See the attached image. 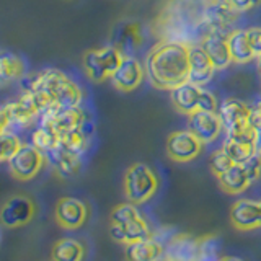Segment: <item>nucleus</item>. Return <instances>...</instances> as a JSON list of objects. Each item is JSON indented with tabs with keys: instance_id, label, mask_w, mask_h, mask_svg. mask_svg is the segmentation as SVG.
I'll return each instance as SVG.
<instances>
[{
	"instance_id": "f704fd0d",
	"label": "nucleus",
	"mask_w": 261,
	"mask_h": 261,
	"mask_svg": "<svg viewBox=\"0 0 261 261\" xmlns=\"http://www.w3.org/2000/svg\"><path fill=\"white\" fill-rule=\"evenodd\" d=\"M248 124L255 130H261V101L250 106V114H248Z\"/></svg>"
},
{
	"instance_id": "473e14b6",
	"label": "nucleus",
	"mask_w": 261,
	"mask_h": 261,
	"mask_svg": "<svg viewBox=\"0 0 261 261\" xmlns=\"http://www.w3.org/2000/svg\"><path fill=\"white\" fill-rule=\"evenodd\" d=\"M242 165L245 167V170H247L251 183H256L261 178V155L259 153H255L248 162L242 163Z\"/></svg>"
},
{
	"instance_id": "5701e85b",
	"label": "nucleus",
	"mask_w": 261,
	"mask_h": 261,
	"mask_svg": "<svg viewBox=\"0 0 261 261\" xmlns=\"http://www.w3.org/2000/svg\"><path fill=\"white\" fill-rule=\"evenodd\" d=\"M54 171L61 178H72L80 173L82 170V155L67 150L65 147L59 145L53 152H49Z\"/></svg>"
},
{
	"instance_id": "f8f14e48",
	"label": "nucleus",
	"mask_w": 261,
	"mask_h": 261,
	"mask_svg": "<svg viewBox=\"0 0 261 261\" xmlns=\"http://www.w3.org/2000/svg\"><path fill=\"white\" fill-rule=\"evenodd\" d=\"M38 116H41L39 111L21 95L20 100L4 105L2 113H0V118H2V121H0V133L8 130L10 127H28L35 122Z\"/></svg>"
},
{
	"instance_id": "cd10ccee",
	"label": "nucleus",
	"mask_w": 261,
	"mask_h": 261,
	"mask_svg": "<svg viewBox=\"0 0 261 261\" xmlns=\"http://www.w3.org/2000/svg\"><path fill=\"white\" fill-rule=\"evenodd\" d=\"M31 144L41 152L49 153L61 145V134L54 130L51 126L41 124L39 122V126L31 134Z\"/></svg>"
},
{
	"instance_id": "0eeeda50",
	"label": "nucleus",
	"mask_w": 261,
	"mask_h": 261,
	"mask_svg": "<svg viewBox=\"0 0 261 261\" xmlns=\"http://www.w3.org/2000/svg\"><path fill=\"white\" fill-rule=\"evenodd\" d=\"M46 163V155L33 144H23L15 157L8 162V168L15 179L30 181L35 178Z\"/></svg>"
},
{
	"instance_id": "a211bd4d",
	"label": "nucleus",
	"mask_w": 261,
	"mask_h": 261,
	"mask_svg": "<svg viewBox=\"0 0 261 261\" xmlns=\"http://www.w3.org/2000/svg\"><path fill=\"white\" fill-rule=\"evenodd\" d=\"M216 65L201 44L190 46V82L204 87L214 77Z\"/></svg>"
},
{
	"instance_id": "2eb2a0df",
	"label": "nucleus",
	"mask_w": 261,
	"mask_h": 261,
	"mask_svg": "<svg viewBox=\"0 0 261 261\" xmlns=\"http://www.w3.org/2000/svg\"><path fill=\"white\" fill-rule=\"evenodd\" d=\"M144 77L147 75H145V67L141 64V61H137L136 57H130L129 54H126L118 70L114 72V75L111 77V82L114 88L119 90V92L129 93L142 85Z\"/></svg>"
},
{
	"instance_id": "ddd939ff",
	"label": "nucleus",
	"mask_w": 261,
	"mask_h": 261,
	"mask_svg": "<svg viewBox=\"0 0 261 261\" xmlns=\"http://www.w3.org/2000/svg\"><path fill=\"white\" fill-rule=\"evenodd\" d=\"M188 129L198 136L204 144H212L222 134L224 126L217 111L198 110L188 116Z\"/></svg>"
},
{
	"instance_id": "7c9ffc66",
	"label": "nucleus",
	"mask_w": 261,
	"mask_h": 261,
	"mask_svg": "<svg viewBox=\"0 0 261 261\" xmlns=\"http://www.w3.org/2000/svg\"><path fill=\"white\" fill-rule=\"evenodd\" d=\"M21 145L23 144L20 137L13 130H4L0 134V160L4 163H8L16 155V152L21 149Z\"/></svg>"
},
{
	"instance_id": "4c0bfd02",
	"label": "nucleus",
	"mask_w": 261,
	"mask_h": 261,
	"mask_svg": "<svg viewBox=\"0 0 261 261\" xmlns=\"http://www.w3.org/2000/svg\"><path fill=\"white\" fill-rule=\"evenodd\" d=\"M255 147H256V153L261 155V130L255 133Z\"/></svg>"
},
{
	"instance_id": "39448f33",
	"label": "nucleus",
	"mask_w": 261,
	"mask_h": 261,
	"mask_svg": "<svg viewBox=\"0 0 261 261\" xmlns=\"http://www.w3.org/2000/svg\"><path fill=\"white\" fill-rule=\"evenodd\" d=\"M124 56L126 54L114 44L87 51L84 56L85 73L92 82L101 84V82L108 80L114 75V72L118 70Z\"/></svg>"
},
{
	"instance_id": "423d86ee",
	"label": "nucleus",
	"mask_w": 261,
	"mask_h": 261,
	"mask_svg": "<svg viewBox=\"0 0 261 261\" xmlns=\"http://www.w3.org/2000/svg\"><path fill=\"white\" fill-rule=\"evenodd\" d=\"M38 212L36 202L28 194H12L0 209V222L5 228H20L28 225Z\"/></svg>"
},
{
	"instance_id": "aec40b11",
	"label": "nucleus",
	"mask_w": 261,
	"mask_h": 261,
	"mask_svg": "<svg viewBox=\"0 0 261 261\" xmlns=\"http://www.w3.org/2000/svg\"><path fill=\"white\" fill-rule=\"evenodd\" d=\"M201 93H202V87L193 84V82H186V84L171 90L170 98L176 111L190 116L191 113L199 110Z\"/></svg>"
},
{
	"instance_id": "c85d7f7f",
	"label": "nucleus",
	"mask_w": 261,
	"mask_h": 261,
	"mask_svg": "<svg viewBox=\"0 0 261 261\" xmlns=\"http://www.w3.org/2000/svg\"><path fill=\"white\" fill-rule=\"evenodd\" d=\"M24 75V62L13 53H2L0 56V79L2 84L18 80Z\"/></svg>"
},
{
	"instance_id": "ea45409f",
	"label": "nucleus",
	"mask_w": 261,
	"mask_h": 261,
	"mask_svg": "<svg viewBox=\"0 0 261 261\" xmlns=\"http://www.w3.org/2000/svg\"><path fill=\"white\" fill-rule=\"evenodd\" d=\"M259 73H261V57H259Z\"/></svg>"
},
{
	"instance_id": "412c9836",
	"label": "nucleus",
	"mask_w": 261,
	"mask_h": 261,
	"mask_svg": "<svg viewBox=\"0 0 261 261\" xmlns=\"http://www.w3.org/2000/svg\"><path fill=\"white\" fill-rule=\"evenodd\" d=\"M199 44L209 54L216 69H225L228 67V64L233 62L227 36H224L222 33H209L199 41Z\"/></svg>"
},
{
	"instance_id": "9b49d317",
	"label": "nucleus",
	"mask_w": 261,
	"mask_h": 261,
	"mask_svg": "<svg viewBox=\"0 0 261 261\" xmlns=\"http://www.w3.org/2000/svg\"><path fill=\"white\" fill-rule=\"evenodd\" d=\"M217 113L220 116V121H222V126L227 136L242 134L245 130L251 129L248 124L250 106H247L240 100L225 98V100L219 105Z\"/></svg>"
},
{
	"instance_id": "393cba45",
	"label": "nucleus",
	"mask_w": 261,
	"mask_h": 261,
	"mask_svg": "<svg viewBox=\"0 0 261 261\" xmlns=\"http://www.w3.org/2000/svg\"><path fill=\"white\" fill-rule=\"evenodd\" d=\"M228 47H230L232 59L237 64H247L256 59L250 43V36L247 30H233L227 35Z\"/></svg>"
},
{
	"instance_id": "b1692460",
	"label": "nucleus",
	"mask_w": 261,
	"mask_h": 261,
	"mask_svg": "<svg viewBox=\"0 0 261 261\" xmlns=\"http://www.w3.org/2000/svg\"><path fill=\"white\" fill-rule=\"evenodd\" d=\"M217 179H219L220 190L227 194H242L253 185L247 170H245V167L240 165V163H233L225 173L217 176Z\"/></svg>"
},
{
	"instance_id": "9d476101",
	"label": "nucleus",
	"mask_w": 261,
	"mask_h": 261,
	"mask_svg": "<svg viewBox=\"0 0 261 261\" xmlns=\"http://www.w3.org/2000/svg\"><path fill=\"white\" fill-rule=\"evenodd\" d=\"M88 219V206L77 198L64 196L57 199L54 207V220L64 230H77Z\"/></svg>"
},
{
	"instance_id": "4be33fe9",
	"label": "nucleus",
	"mask_w": 261,
	"mask_h": 261,
	"mask_svg": "<svg viewBox=\"0 0 261 261\" xmlns=\"http://www.w3.org/2000/svg\"><path fill=\"white\" fill-rule=\"evenodd\" d=\"M163 253H165V247L150 239L137 240L126 245L124 248V259L126 261H162Z\"/></svg>"
},
{
	"instance_id": "a19ab883",
	"label": "nucleus",
	"mask_w": 261,
	"mask_h": 261,
	"mask_svg": "<svg viewBox=\"0 0 261 261\" xmlns=\"http://www.w3.org/2000/svg\"><path fill=\"white\" fill-rule=\"evenodd\" d=\"M259 204H261V199H259Z\"/></svg>"
},
{
	"instance_id": "7ed1b4c3",
	"label": "nucleus",
	"mask_w": 261,
	"mask_h": 261,
	"mask_svg": "<svg viewBox=\"0 0 261 261\" xmlns=\"http://www.w3.org/2000/svg\"><path fill=\"white\" fill-rule=\"evenodd\" d=\"M108 232L114 242L122 245H129L133 242L152 237L149 224L141 214V211L137 209V204H133L129 201L113 207L110 214Z\"/></svg>"
},
{
	"instance_id": "dca6fc26",
	"label": "nucleus",
	"mask_w": 261,
	"mask_h": 261,
	"mask_svg": "<svg viewBox=\"0 0 261 261\" xmlns=\"http://www.w3.org/2000/svg\"><path fill=\"white\" fill-rule=\"evenodd\" d=\"M230 222L240 232L261 228V204L259 199H239L230 207Z\"/></svg>"
},
{
	"instance_id": "c756f323",
	"label": "nucleus",
	"mask_w": 261,
	"mask_h": 261,
	"mask_svg": "<svg viewBox=\"0 0 261 261\" xmlns=\"http://www.w3.org/2000/svg\"><path fill=\"white\" fill-rule=\"evenodd\" d=\"M199 258L198 261H220L222 255H220V247L222 242L217 235H202L199 237Z\"/></svg>"
},
{
	"instance_id": "72a5a7b5",
	"label": "nucleus",
	"mask_w": 261,
	"mask_h": 261,
	"mask_svg": "<svg viewBox=\"0 0 261 261\" xmlns=\"http://www.w3.org/2000/svg\"><path fill=\"white\" fill-rule=\"evenodd\" d=\"M199 110H202V111H217L219 110L217 98L214 96V93H211L209 90H206V88H202Z\"/></svg>"
},
{
	"instance_id": "20e7f679",
	"label": "nucleus",
	"mask_w": 261,
	"mask_h": 261,
	"mask_svg": "<svg viewBox=\"0 0 261 261\" xmlns=\"http://www.w3.org/2000/svg\"><path fill=\"white\" fill-rule=\"evenodd\" d=\"M159 176L157 173L145 163H133L124 173L122 179V190L129 202L133 204H144L150 201L155 193L159 191Z\"/></svg>"
},
{
	"instance_id": "c9c22d12",
	"label": "nucleus",
	"mask_w": 261,
	"mask_h": 261,
	"mask_svg": "<svg viewBox=\"0 0 261 261\" xmlns=\"http://www.w3.org/2000/svg\"><path fill=\"white\" fill-rule=\"evenodd\" d=\"M248 36H250V43L253 47V53H255V57L259 59L261 57V28L255 27V28H248Z\"/></svg>"
},
{
	"instance_id": "a878e982",
	"label": "nucleus",
	"mask_w": 261,
	"mask_h": 261,
	"mask_svg": "<svg viewBox=\"0 0 261 261\" xmlns=\"http://www.w3.org/2000/svg\"><path fill=\"white\" fill-rule=\"evenodd\" d=\"M85 247L84 243L65 237L59 239L51 248V261H84Z\"/></svg>"
},
{
	"instance_id": "bb28decb",
	"label": "nucleus",
	"mask_w": 261,
	"mask_h": 261,
	"mask_svg": "<svg viewBox=\"0 0 261 261\" xmlns=\"http://www.w3.org/2000/svg\"><path fill=\"white\" fill-rule=\"evenodd\" d=\"M142 41H144V36H142L141 24L136 21H127L118 28L116 43H114V46H118L122 53L127 54L129 51H136V49H139V46L142 44Z\"/></svg>"
},
{
	"instance_id": "6e6552de",
	"label": "nucleus",
	"mask_w": 261,
	"mask_h": 261,
	"mask_svg": "<svg viewBox=\"0 0 261 261\" xmlns=\"http://www.w3.org/2000/svg\"><path fill=\"white\" fill-rule=\"evenodd\" d=\"M204 142L190 129L175 130L167 139V155L176 163H188L199 157Z\"/></svg>"
},
{
	"instance_id": "4468645a",
	"label": "nucleus",
	"mask_w": 261,
	"mask_h": 261,
	"mask_svg": "<svg viewBox=\"0 0 261 261\" xmlns=\"http://www.w3.org/2000/svg\"><path fill=\"white\" fill-rule=\"evenodd\" d=\"M239 13L240 12L235 10L230 0H209L202 10L207 33H222V30L237 20Z\"/></svg>"
},
{
	"instance_id": "f257e3e1",
	"label": "nucleus",
	"mask_w": 261,
	"mask_h": 261,
	"mask_svg": "<svg viewBox=\"0 0 261 261\" xmlns=\"http://www.w3.org/2000/svg\"><path fill=\"white\" fill-rule=\"evenodd\" d=\"M152 87L173 90L190 82V44L165 39L155 44L144 62Z\"/></svg>"
},
{
	"instance_id": "1a4fd4ad",
	"label": "nucleus",
	"mask_w": 261,
	"mask_h": 261,
	"mask_svg": "<svg viewBox=\"0 0 261 261\" xmlns=\"http://www.w3.org/2000/svg\"><path fill=\"white\" fill-rule=\"evenodd\" d=\"M85 119H88V118L80 106H77V108H70V106H57L56 105L41 114V124L51 126L61 136L80 127L85 122Z\"/></svg>"
},
{
	"instance_id": "f03ea898",
	"label": "nucleus",
	"mask_w": 261,
	"mask_h": 261,
	"mask_svg": "<svg viewBox=\"0 0 261 261\" xmlns=\"http://www.w3.org/2000/svg\"><path fill=\"white\" fill-rule=\"evenodd\" d=\"M23 90L39 88L53 98L57 106H70L77 108L84 101V92L75 80L70 79L67 73L57 69H46L30 75L21 84Z\"/></svg>"
},
{
	"instance_id": "e433bc0d",
	"label": "nucleus",
	"mask_w": 261,
	"mask_h": 261,
	"mask_svg": "<svg viewBox=\"0 0 261 261\" xmlns=\"http://www.w3.org/2000/svg\"><path fill=\"white\" fill-rule=\"evenodd\" d=\"M230 4L235 7V10H239L242 13L251 10V8H256L261 4V0H230Z\"/></svg>"
},
{
	"instance_id": "6ab92c4d",
	"label": "nucleus",
	"mask_w": 261,
	"mask_h": 261,
	"mask_svg": "<svg viewBox=\"0 0 261 261\" xmlns=\"http://www.w3.org/2000/svg\"><path fill=\"white\" fill-rule=\"evenodd\" d=\"M224 149L228 153V157L232 159L233 163H245L248 162L253 155L256 153L255 147V130L248 129L242 134H232L227 136L224 142Z\"/></svg>"
},
{
	"instance_id": "2f4dec72",
	"label": "nucleus",
	"mask_w": 261,
	"mask_h": 261,
	"mask_svg": "<svg viewBox=\"0 0 261 261\" xmlns=\"http://www.w3.org/2000/svg\"><path fill=\"white\" fill-rule=\"evenodd\" d=\"M233 165L232 159L228 157V153L225 152L224 147H220V149L214 150L211 153L209 157V168L212 171V175L216 176H220L222 173H225V171L230 168Z\"/></svg>"
},
{
	"instance_id": "f3484780",
	"label": "nucleus",
	"mask_w": 261,
	"mask_h": 261,
	"mask_svg": "<svg viewBox=\"0 0 261 261\" xmlns=\"http://www.w3.org/2000/svg\"><path fill=\"white\" fill-rule=\"evenodd\" d=\"M199 247V237L178 233L167 243L163 261H198Z\"/></svg>"
},
{
	"instance_id": "58836bf2",
	"label": "nucleus",
	"mask_w": 261,
	"mask_h": 261,
	"mask_svg": "<svg viewBox=\"0 0 261 261\" xmlns=\"http://www.w3.org/2000/svg\"><path fill=\"white\" fill-rule=\"evenodd\" d=\"M220 261H243L242 258H237V256H222Z\"/></svg>"
}]
</instances>
